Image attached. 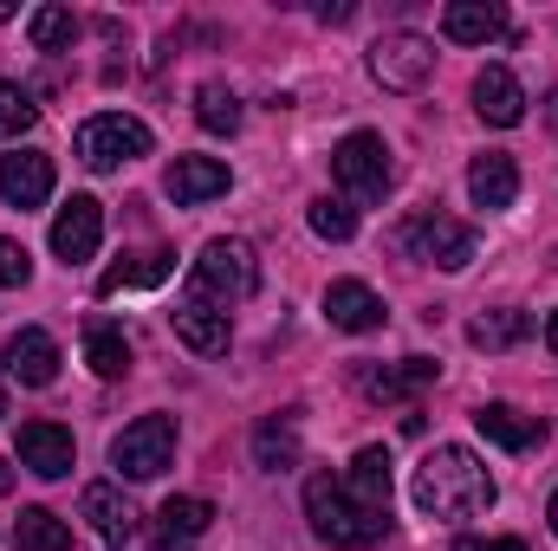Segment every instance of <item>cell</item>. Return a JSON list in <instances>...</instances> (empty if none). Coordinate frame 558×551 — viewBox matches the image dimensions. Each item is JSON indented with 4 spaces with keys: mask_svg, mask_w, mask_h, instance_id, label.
<instances>
[{
    "mask_svg": "<svg viewBox=\"0 0 558 551\" xmlns=\"http://www.w3.org/2000/svg\"><path fill=\"white\" fill-rule=\"evenodd\" d=\"M169 273H175L169 254H124L118 267L98 273V298H118V292H131V285H162Z\"/></svg>",
    "mask_w": 558,
    "mask_h": 551,
    "instance_id": "603a6c76",
    "label": "cell"
},
{
    "mask_svg": "<svg viewBox=\"0 0 558 551\" xmlns=\"http://www.w3.org/2000/svg\"><path fill=\"white\" fill-rule=\"evenodd\" d=\"M156 526H162V539H202L208 526H215V506L202 500V493H175V500H162V513H156Z\"/></svg>",
    "mask_w": 558,
    "mask_h": 551,
    "instance_id": "d4e9b609",
    "label": "cell"
},
{
    "mask_svg": "<svg viewBox=\"0 0 558 551\" xmlns=\"http://www.w3.org/2000/svg\"><path fill=\"white\" fill-rule=\"evenodd\" d=\"M397 241H403L416 260L441 267V273H461V267L474 260V228H468V221H454V215H416Z\"/></svg>",
    "mask_w": 558,
    "mask_h": 551,
    "instance_id": "52a82bcc",
    "label": "cell"
},
{
    "mask_svg": "<svg viewBox=\"0 0 558 551\" xmlns=\"http://www.w3.org/2000/svg\"><path fill=\"white\" fill-rule=\"evenodd\" d=\"M13 539H20V551H72V526L59 513H46V506H26Z\"/></svg>",
    "mask_w": 558,
    "mask_h": 551,
    "instance_id": "4316f807",
    "label": "cell"
},
{
    "mask_svg": "<svg viewBox=\"0 0 558 551\" xmlns=\"http://www.w3.org/2000/svg\"><path fill=\"white\" fill-rule=\"evenodd\" d=\"M526 331H533V318H526V311H487V318H474V325H468V338H474L481 351H513Z\"/></svg>",
    "mask_w": 558,
    "mask_h": 551,
    "instance_id": "f1b7e54d",
    "label": "cell"
},
{
    "mask_svg": "<svg viewBox=\"0 0 558 551\" xmlns=\"http://www.w3.org/2000/svg\"><path fill=\"white\" fill-rule=\"evenodd\" d=\"M0 415H7V383H0Z\"/></svg>",
    "mask_w": 558,
    "mask_h": 551,
    "instance_id": "60d3db41",
    "label": "cell"
},
{
    "mask_svg": "<svg viewBox=\"0 0 558 551\" xmlns=\"http://www.w3.org/2000/svg\"><path fill=\"white\" fill-rule=\"evenodd\" d=\"M435 370H441V364H428V357H403V364H384V370L364 364V370H357V390H364L371 403H410L416 390L435 383Z\"/></svg>",
    "mask_w": 558,
    "mask_h": 551,
    "instance_id": "2e32d148",
    "label": "cell"
},
{
    "mask_svg": "<svg viewBox=\"0 0 558 551\" xmlns=\"http://www.w3.org/2000/svg\"><path fill=\"white\" fill-rule=\"evenodd\" d=\"M156 551H189V546H182V539H162V546H156Z\"/></svg>",
    "mask_w": 558,
    "mask_h": 551,
    "instance_id": "8d00e7d4",
    "label": "cell"
},
{
    "mask_svg": "<svg viewBox=\"0 0 558 551\" xmlns=\"http://www.w3.org/2000/svg\"><path fill=\"white\" fill-rule=\"evenodd\" d=\"M72 428L59 421H20V467L39 474V480H65L72 474Z\"/></svg>",
    "mask_w": 558,
    "mask_h": 551,
    "instance_id": "30bf717a",
    "label": "cell"
},
{
    "mask_svg": "<svg viewBox=\"0 0 558 551\" xmlns=\"http://www.w3.org/2000/svg\"><path fill=\"white\" fill-rule=\"evenodd\" d=\"M305 519H312V532H318L325 546H338V551H364L390 532V513L364 506V500H357L344 480H331V474H312V480H305Z\"/></svg>",
    "mask_w": 558,
    "mask_h": 551,
    "instance_id": "7a4b0ae2",
    "label": "cell"
},
{
    "mask_svg": "<svg viewBox=\"0 0 558 551\" xmlns=\"http://www.w3.org/2000/svg\"><path fill=\"white\" fill-rule=\"evenodd\" d=\"M441 33H448L454 46H487V39H507L513 20H507V7H494V0H454V7L441 13Z\"/></svg>",
    "mask_w": 558,
    "mask_h": 551,
    "instance_id": "ac0fdd59",
    "label": "cell"
},
{
    "mask_svg": "<svg viewBox=\"0 0 558 551\" xmlns=\"http://www.w3.org/2000/svg\"><path fill=\"white\" fill-rule=\"evenodd\" d=\"M175 461V421L169 415H137L118 441H111V467L124 480H156Z\"/></svg>",
    "mask_w": 558,
    "mask_h": 551,
    "instance_id": "8992f818",
    "label": "cell"
},
{
    "mask_svg": "<svg viewBox=\"0 0 558 551\" xmlns=\"http://www.w3.org/2000/svg\"><path fill=\"white\" fill-rule=\"evenodd\" d=\"M26 279H33L26 247H20V241H0V285H26Z\"/></svg>",
    "mask_w": 558,
    "mask_h": 551,
    "instance_id": "d6a6232c",
    "label": "cell"
},
{
    "mask_svg": "<svg viewBox=\"0 0 558 551\" xmlns=\"http://www.w3.org/2000/svg\"><path fill=\"white\" fill-rule=\"evenodd\" d=\"M7 487H13V467H7V454H0V493H7Z\"/></svg>",
    "mask_w": 558,
    "mask_h": 551,
    "instance_id": "e575fe53",
    "label": "cell"
},
{
    "mask_svg": "<svg viewBox=\"0 0 558 551\" xmlns=\"http://www.w3.org/2000/svg\"><path fill=\"white\" fill-rule=\"evenodd\" d=\"M39 124V105H33V91H20V85H0V143L26 137Z\"/></svg>",
    "mask_w": 558,
    "mask_h": 551,
    "instance_id": "1f68e13d",
    "label": "cell"
},
{
    "mask_svg": "<svg viewBox=\"0 0 558 551\" xmlns=\"http://www.w3.org/2000/svg\"><path fill=\"white\" fill-rule=\"evenodd\" d=\"M85 364H92L105 383L124 377V370H131V338H124L118 325H92V331H85Z\"/></svg>",
    "mask_w": 558,
    "mask_h": 551,
    "instance_id": "484cf974",
    "label": "cell"
},
{
    "mask_svg": "<svg viewBox=\"0 0 558 551\" xmlns=\"http://www.w3.org/2000/svg\"><path fill=\"white\" fill-rule=\"evenodd\" d=\"M7 20H13V7H7V0H0V26H7Z\"/></svg>",
    "mask_w": 558,
    "mask_h": 551,
    "instance_id": "f35d334b",
    "label": "cell"
},
{
    "mask_svg": "<svg viewBox=\"0 0 558 551\" xmlns=\"http://www.w3.org/2000/svg\"><path fill=\"white\" fill-rule=\"evenodd\" d=\"M454 551H526L520 539H454Z\"/></svg>",
    "mask_w": 558,
    "mask_h": 551,
    "instance_id": "836d02e7",
    "label": "cell"
},
{
    "mask_svg": "<svg viewBox=\"0 0 558 551\" xmlns=\"http://www.w3.org/2000/svg\"><path fill=\"white\" fill-rule=\"evenodd\" d=\"M26 33H33V46H39V52H65V46L78 39V20H72L65 7H33Z\"/></svg>",
    "mask_w": 558,
    "mask_h": 551,
    "instance_id": "f546056e",
    "label": "cell"
},
{
    "mask_svg": "<svg viewBox=\"0 0 558 551\" xmlns=\"http://www.w3.org/2000/svg\"><path fill=\"white\" fill-rule=\"evenodd\" d=\"M305 221H312L318 241H351V234H357V208L338 201V195H318V201L305 208Z\"/></svg>",
    "mask_w": 558,
    "mask_h": 551,
    "instance_id": "4dcf8cb0",
    "label": "cell"
},
{
    "mask_svg": "<svg viewBox=\"0 0 558 551\" xmlns=\"http://www.w3.org/2000/svg\"><path fill=\"white\" fill-rule=\"evenodd\" d=\"M189 292L195 305H241L260 292V260L247 241H208L202 260L189 267Z\"/></svg>",
    "mask_w": 558,
    "mask_h": 551,
    "instance_id": "3957f363",
    "label": "cell"
},
{
    "mask_svg": "<svg viewBox=\"0 0 558 551\" xmlns=\"http://www.w3.org/2000/svg\"><path fill=\"white\" fill-rule=\"evenodd\" d=\"M98 241H105V208H98L92 195H72V201L59 208V221H52V254H59L65 267H78V260L98 254Z\"/></svg>",
    "mask_w": 558,
    "mask_h": 551,
    "instance_id": "9c48e42d",
    "label": "cell"
},
{
    "mask_svg": "<svg viewBox=\"0 0 558 551\" xmlns=\"http://www.w3.org/2000/svg\"><path fill=\"white\" fill-rule=\"evenodd\" d=\"M546 519H553V532H558V493H553V506H546Z\"/></svg>",
    "mask_w": 558,
    "mask_h": 551,
    "instance_id": "74e56055",
    "label": "cell"
},
{
    "mask_svg": "<svg viewBox=\"0 0 558 551\" xmlns=\"http://www.w3.org/2000/svg\"><path fill=\"white\" fill-rule=\"evenodd\" d=\"M7 377L26 383V390H46V383L59 377V344H52V331H39V325L13 331V338H7Z\"/></svg>",
    "mask_w": 558,
    "mask_h": 551,
    "instance_id": "9a60e30c",
    "label": "cell"
},
{
    "mask_svg": "<svg viewBox=\"0 0 558 551\" xmlns=\"http://www.w3.org/2000/svg\"><path fill=\"white\" fill-rule=\"evenodd\" d=\"M546 118H553V131H558V91H553V111H546Z\"/></svg>",
    "mask_w": 558,
    "mask_h": 551,
    "instance_id": "ab89813d",
    "label": "cell"
},
{
    "mask_svg": "<svg viewBox=\"0 0 558 551\" xmlns=\"http://www.w3.org/2000/svg\"><path fill=\"white\" fill-rule=\"evenodd\" d=\"M78 513L92 519V532H98L111 551H131V539H137V513H131V500H124L111 480H92V487L78 493Z\"/></svg>",
    "mask_w": 558,
    "mask_h": 551,
    "instance_id": "8fae6325",
    "label": "cell"
},
{
    "mask_svg": "<svg viewBox=\"0 0 558 551\" xmlns=\"http://www.w3.org/2000/svg\"><path fill=\"white\" fill-rule=\"evenodd\" d=\"M228 162H215V156H175L169 162V175H162V188H169V201L175 208H195V201H215V195H228Z\"/></svg>",
    "mask_w": 558,
    "mask_h": 551,
    "instance_id": "5bb4252c",
    "label": "cell"
},
{
    "mask_svg": "<svg viewBox=\"0 0 558 551\" xmlns=\"http://www.w3.org/2000/svg\"><path fill=\"white\" fill-rule=\"evenodd\" d=\"M474 428L494 441V448H507V454H526L546 428H539V415H520L513 403H481L474 409Z\"/></svg>",
    "mask_w": 558,
    "mask_h": 551,
    "instance_id": "ffe728a7",
    "label": "cell"
},
{
    "mask_svg": "<svg viewBox=\"0 0 558 551\" xmlns=\"http://www.w3.org/2000/svg\"><path fill=\"white\" fill-rule=\"evenodd\" d=\"M169 325H175V338L195 351V357H221L228 351V311H208V305H175L169 311Z\"/></svg>",
    "mask_w": 558,
    "mask_h": 551,
    "instance_id": "44dd1931",
    "label": "cell"
},
{
    "mask_svg": "<svg viewBox=\"0 0 558 551\" xmlns=\"http://www.w3.org/2000/svg\"><path fill=\"white\" fill-rule=\"evenodd\" d=\"M149 124L143 118H124V111H98V118H85L78 124V137H72V149H78V162L85 169H118V162H137V156H149Z\"/></svg>",
    "mask_w": 558,
    "mask_h": 551,
    "instance_id": "5b68a950",
    "label": "cell"
},
{
    "mask_svg": "<svg viewBox=\"0 0 558 551\" xmlns=\"http://www.w3.org/2000/svg\"><path fill=\"white\" fill-rule=\"evenodd\" d=\"M254 467H267V474L299 467V421L292 415H260L254 421Z\"/></svg>",
    "mask_w": 558,
    "mask_h": 551,
    "instance_id": "7402d4cb",
    "label": "cell"
},
{
    "mask_svg": "<svg viewBox=\"0 0 558 551\" xmlns=\"http://www.w3.org/2000/svg\"><path fill=\"white\" fill-rule=\"evenodd\" d=\"M410 493H416V506L428 519H474V513H487L494 506V474H487V461L474 454V448H428V461L416 467V480H410Z\"/></svg>",
    "mask_w": 558,
    "mask_h": 551,
    "instance_id": "6da1fadb",
    "label": "cell"
},
{
    "mask_svg": "<svg viewBox=\"0 0 558 551\" xmlns=\"http://www.w3.org/2000/svg\"><path fill=\"white\" fill-rule=\"evenodd\" d=\"M344 487H351V493H357L364 506L390 513V448H357V461H351Z\"/></svg>",
    "mask_w": 558,
    "mask_h": 551,
    "instance_id": "cb8c5ba5",
    "label": "cell"
},
{
    "mask_svg": "<svg viewBox=\"0 0 558 551\" xmlns=\"http://www.w3.org/2000/svg\"><path fill=\"white\" fill-rule=\"evenodd\" d=\"M468 195H474V208H513V195H520V162L500 156V149L474 156V162H468Z\"/></svg>",
    "mask_w": 558,
    "mask_h": 551,
    "instance_id": "d6986e66",
    "label": "cell"
},
{
    "mask_svg": "<svg viewBox=\"0 0 558 551\" xmlns=\"http://www.w3.org/2000/svg\"><path fill=\"white\" fill-rule=\"evenodd\" d=\"M546 344H553V351H558V311H553V318H546Z\"/></svg>",
    "mask_w": 558,
    "mask_h": 551,
    "instance_id": "d590c367",
    "label": "cell"
},
{
    "mask_svg": "<svg viewBox=\"0 0 558 551\" xmlns=\"http://www.w3.org/2000/svg\"><path fill=\"white\" fill-rule=\"evenodd\" d=\"M331 175H338V188H344L351 201H384L390 182H397L390 143L377 137V131H351V137L331 149Z\"/></svg>",
    "mask_w": 558,
    "mask_h": 551,
    "instance_id": "277c9868",
    "label": "cell"
},
{
    "mask_svg": "<svg viewBox=\"0 0 558 551\" xmlns=\"http://www.w3.org/2000/svg\"><path fill=\"white\" fill-rule=\"evenodd\" d=\"M0 195H7V208H39L46 195H52V156L46 149H13V156H0Z\"/></svg>",
    "mask_w": 558,
    "mask_h": 551,
    "instance_id": "4fadbf2b",
    "label": "cell"
},
{
    "mask_svg": "<svg viewBox=\"0 0 558 551\" xmlns=\"http://www.w3.org/2000/svg\"><path fill=\"white\" fill-rule=\"evenodd\" d=\"M325 318L338 325V331H351V338H364V331H384V298L364 285V279H331L325 285Z\"/></svg>",
    "mask_w": 558,
    "mask_h": 551,
    "instance_id": "7c38bea8",
    "label": "cell"
},
{
    "mask_svg": "<svg viewBox=\"0 0 558 551\" xmlns=\"http://www.w3.org/2000/svg\"><path fill=\"white\" fill-rule=\"evenodd\" d=\"M474 111H481V124L513 131V124L526 118V91H520V78H513L507 65H487V72L474 78Z\"/></svg>",
    "mask_w": 558,
    "mask_h": 551,
    "instance_id": "e0dca14e",
    "label": "cell"
},
{
    "mask_svg": "<svg viewBox=\"0 0 558 551\" xmlns=\"http://www.w3.org/2000/svg\"><path fill=\"white\" fill-rule=\"evenodd\" d=\"M195 124H202L208 137H234V131H241V98H234L228 85H202V91H195Z\"/></svg>",
    "mask_w": 558,
    "mask_h": 551,
    "instance_id": "83f0119b",
    "label": "cell"
},
{
    "mask_svg": "<svg viewBox=\"0 0 558 551\" xmlns=\"http://www.w3.org/2000/svg\"><path fill=\"white\" fill-rule=\"evenodd\" d=\"M428 72H435V46H428L422 33H384V39L371 46V78H377L384 91H422Z\"/></svg>",
    "mask_w": 558,
    "mask_h": 551,
    "instance_id": "ba28073f",
    "label": "cell"
}]
</instances>
